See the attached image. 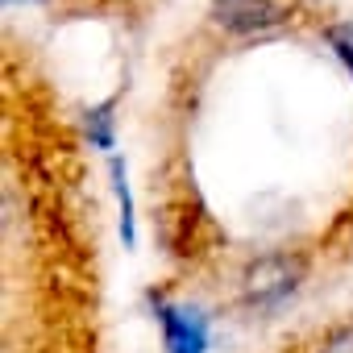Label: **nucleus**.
I'll return each instance as SVG.
<instances>
[{
  "label": "nucleus",
  "instance_id": "nucleus-2",
  "mask_svg": "<svg viewBox=\"0 0 353 353\" xmlns=\"http://www.w3.org/2000/svg\"><path fill=\"white\" fill-rule=\"evenodd\" d=\"M150 307H154V324L162 332V349L166 353H208V345H212V320L196 303L150 295Z\"/></svg>",
  "mask_w": 353,
  "mask_h": 353
},
{
  "label": "nucleus",
  "instance_id": "nucleus-7",
  "mask_svg": "<svg viewBox=\"0 0 353 353\" xmlns=\"http://www.w3.org/2000/svg\"><path fill=\"white\" fill-rule=\"evenodd\" d=\"M316 353H353V320H345L332 332H324V341H320Z\"/></svg>",
  "mask_w": 353,
  "mask_h": 353
},
{
  "label": "nucleus",
  "instance_id": "nucleus-5",
  "mask_svg": "<svg viewBox=\"0 0 353 353\" xmlns=\"http://www.w3.org/2000/svg\"><path fill=\"white\" fill-rule=\"evenodd\" d=\"M117 100H104V104H96V108H88L83 112V133H88V141L96 145V150H112L117 145Z\"/></svg>",
  "mask_w": 353,
  "mask_h": 353
},
{
  "label": "nucleus",
  "instance_id": "nucleus-4",
  "mask_svg": "<svg viewBox=\"0 0 353 353\" xmlns=\"http://www.w3.org/2000/svg\"><path fill=\"white\" fill-rule=\"evenodd\" d=\"M108 179H112V196H117V212H121V241L133 245L137 241V208H133V192H129V170L121 158H108Z\"/></svg>",
  "mask_w": 353,
  "mask_h": 353
},
{
  "label": "nucleus",
  "instance_id": "nucleus-6",
  "mask_svg": "<svg viewBox=\"0 0 353 353\" xmlns=\"http://www.w3.org/2000/svg\"><path fill=\"white\" fill-rule=\"evenodd\" d=\"M324 42L332 46L336 63L353 75V26H328V30H324Z\"/></svg>",
  "mask_w": 353,
  "mask_h": 353
},
{
  "label": "nucleus",
  "instance_id": "nucleus-1",
  "mask_svg": "<svg viewBox=\"0 0 353 353\" xmlns=\"http://www.w3.org/2000/svg\"><path fill=\"white\" fill-rule=\"evenodd\" d=\"M303 283V262L287 250L279 254H262L258 262L245 266L241 274V295L254 312H279Z\"/></svg>",
  "mask_w": 353,
  "mask_h": 353
},
{
  "label": "nucleus",
  "instance_id": "nucleus-3",
  "mask_svg": "<svg viewBox=\"0 0 353 353\" xmlns=\"http://www.w3.org/2000/svg\"><path fill=\"white\" fill-rule=\"evenodd\" d=\"M208 17L233 38H262L287 26L291 9L283 0H208Z\"/></svg>",
  "mask_w": 353,
  "mask_h": 353
}]
</instances>
